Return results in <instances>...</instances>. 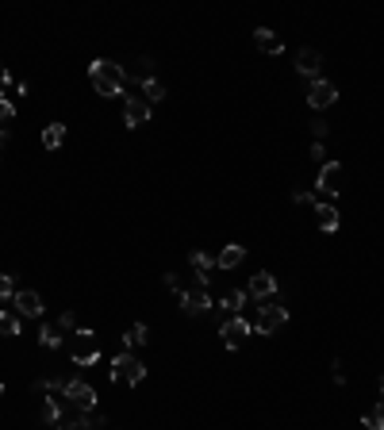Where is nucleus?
I'll return each mask as SVG.
<instances>
[{
  "label": "nucleus",
  "mask_w": 384,
  "mask_h": 430,
  "mask_svg": "<svg viewBox=\"0 0 384 430\" xmlns=\"http://www.w3.org/2000/svg\"><path fill=\"white\" fill-rule=\"evenodd\" d=\"M89 81L100 97H124V85H127V70L119 62H108V58H97L89 65Z\"/></svg>",
  "instance_id": "nucleus-1"
},
{
  "label": "nucleus",
  "mask_w": 384,
  "mask_h": 430,
  "mask_svg": "<svg viewBox=\"0 0 384 430\" xmlns=\"http://www.w3.org/2000/svg\"><path fill=\"white\" fill-rule=\"evenodd\" d=\"M143 377H146V365L138 358H131V350L111 358V380L116 385H143Z\"/></svg>",
  "instance_id": "nucleus-2"
},
{
  "label": "nucleus",
  "mask_w": 384,
  "mask_h": 430,
  "mask_svg": "<svg viewBox=\"0 0 384 430\" xmlns=\"http://www.w3.org/2000/svg\"><path fill=\"white\" fill-rule=\"evenodd\" d=\"M62 399H65V404H73L77 411H92L100 396H97V388H92V385H85V380H77V377H70V380H65Z\"/></svg>",
  "instance_id": "nucleus-3"
},
{
  "label": "nucleus",
  "mask_w": 384,
  "mask_h": 430,
  "mask_svg": "<svg viewBox=\"0 0 384 430\" xmlns=\"http://www.w3.org/2000/svg\"><path fill=\"white\" fill-rule=\"evenodd\" d=\"M288 323V308H280V303H265V308H258L254 315V323H250V330H258V334H273L280 330Z\"/></svg>",
  "instance_id": "nucleus-4"
},
{
  "label": "nucleus",
  "mask_w": 384,
  "mask_h": 430,
  "mask_svg": "<svg viewBox=\"0 0 384 430\" xmlns=\"http://www.w3.org/2000/svg\"><path fill=\"white\" fill-rule=\"evenodd\" d=\"M315 185H319L327 196H339L342 188H346V166H342V161H323V166H319V181H315Z\"/></svg>",
  "instance_id": "nucleus-5"
},
{
  "label": "nucleus",
  "mask_w": 384,
  "mask_h": 430,
  "mask_svg": "<svg viewBox=\"0 0 384 430\" xmlns=\"http://www.w3.org/2000/svg\"><path fill=\"white\" fill-rule=\"evenodd\" d=\"M246 334H250V319H242V315H231L227 323H219V338L227 350H238Z\"/></svg>",
  "instance_id": "nucleus-6"
},
{
  "label": "nucleus",
  "mask_w": 384,
  "mask_h": 430,
  "mask_svg": "<svg viewBox=\"0 0 384 430\" xmlns=\"http://www.w3.org/2000/svg\"><path fill=\"white\" fill-rule=\"evenodd\" d=\"M181 308L189 311V315H204V311H212V296H208V289H200V284H192V289H185L181 296Z\"/></svg>",
  "instance_id": "nucleus-7"
},
{
  "label": "nucleus",
  "mask_w": 384,
  "mask_h": 430,
  "mask_svg": "<svg viewBox=\"0 0 384 430\" xmlns=\"http://www.w3.org/2000/svg\"><path fill=\"white\" fill-rule=\"evenodd\" d=\"M339 100V85L334 81H312V89H307V104L312 108H331V104Z\"/></svg>",
  "instance_id": "nucleus-8"
},
{
  "label": "nucleus",
  "mask_w": 384,
  "mask_h": 430,
  "mask_svg": "<svg viewBox=\"0 0 384 430\" xmlns=\"http://www.w3.org/2000/svg\"><path fill=\"white\" fill-rule=\"evenodd\" d=\"M12 303H16V311H20L23 319H39L43 315V300H39V292H31V289H20L12 296Z\"/></svg>",
  "instance_id": "nucleus-9"
},
{
  "label": "nucleus",
  "mask_w": 384,
  "mask_h": 430,
  "mask_svg": "<svg viewBox=\"0 0 384 430\" xmlns=\"http://www.w3.org/2000/svg\"><path fill=\"white\" fill-rule=\"evenodd\" d=\"M146 119H150V104L143 97H127V104H124V123L127 127H143Z\"/></svg>",
  "instance_id": "nucleus-10"
},
{
  "label": "nucleus",
  "mask_w": 384,
  "mask_h": 430,
  "mask_svg": "<svg viewBox=\"0 0 384 430\" xmlns=\"http://www.w3.org/2000/svg\"><path fill=\"white\" fill-rule=\"evenodd\" d=\"M319 65H323V54H319V50H312V46H304V50L296 54V70L304 73V77L319 81Z\"/></svg>",
  "instance_id": "nucleus-11"
},
{
  "label": "nucleus",
  "mask_w": 384,
  "mask_h": 430,
  "mask_svg": "<svg viewBox=\"0 0 384 430\" xmlns=\"http://www.w3.org/2000/svg\"><path fill=\"white\" fill-rule=\"evenodd\" d=\"M73 361H77V365H97V361H100L97 334H89V338H77V346H73Z\"/></svg>",
  "instance_id": "nucleus-12"
},
{
  "label": "nucleus",
  "mask_w": 384,
  "mask_h": 430,
  "mask_svg": "<svg viewBox=\"0 0 384 430\" xmlns=\"http://www.w3.org/2000/svg\"><path fill=\"white\" fill-rule=\"evenodd\" d=\"M189 262H192V269H196V284L200 289H208V281H212V269H215V254H208V250H196V254H189Z\"/></svg>",
  "instance_id": "nucleus-13"
},
{
  "label": "nucleus",
  "mask_w": 384,
  "mask_h": 430,
  "mask_svg": "<svg viewBox=\"0 0 384 430\" xmlns=\"http://www.w3.org/2000/svg\"><path fill=\"white\" fill-rule=\"evenodd\" d=\"M242 262H246V246H238V242L223 246V250L215 254V265H219V269H238Z\"/></svg>",
  "instance_id": "nucleus-14"
},
{
  "label": "nucleus",
  "mask_w": 384,
  "mask_h": 430,
  "mask_svg": "<svg viewBox=\"0 0 384 430\" xmlns=\"http://www.w3.org/2000/svg\"><path fill=\"white\" fill-rule=\"evenodd\" d=\"M254 46L261 54H280L285 50V43H280L277 31H269V27H254Z\"/></svg>",
  "instance_id": "nucleus-15"
},
{
  "label": "nucleus",
  "mask_w": 384,
  "mask_h": 430,
  "mask_svg": "<svg viewBox=\"0 0 384 430\" xmlns=\"http://www.w3.org/2000/svg\"><path fill=\"white\" fill-rule=\"evenodd\" d=\"M246 292L265 300V296L277 292V276H273V273H254V276H250V289H246Z\"/></svg>",
  "instance_id": "nucleus-16"
},
{
  "label": "nucleus",
  "mask_w": 384,
  "mask_h": 430,
  "mask_svg": "<svg viewBox=\"0 0 384 430\" xmlns=\"http://www.w3.org/2000/svg\"><path fill=\"white\" fill-rule=\"evenodd\" d=\"M62 411H65V399H62V396H46L39 415H43L46 426H58V423H62Z\"/></svg>",
  "instance_id": "nucleus-17"
},
{
  "label": "nucleus",
  "mask_w": 384,
  "mask_h": 430,
  "mask_svg": "<svg viewBox=\"0 0 384 430\" xmlns=\"http://www.w3.org/2000/svg\"><path fill=\"white\" fill-rule=\"evenodd\" d=\"M315 223H319L323 231H339V208H331V204H315Z\"/></svg>",
  "instance_id": "nucleus-18"
},
{
  "label": "nucleus",
  "mask_w": 384,
  "mask_h": 430,
  "mask_svg": "<svg viewBox=\"0 0 384 430\" xmlns=\"http://www.w3.org/2000/svg\"><path fill=\"white\" fill-rule=\"evenodd\" d=\"M62 142H65V123H46V127H43V146L58 150Z\"/></svg>",
  "instance_id": "nucleus-19"
},
{
  "label": "nucleus",
  "mask_w": 384,
  "mask_h": 430,
  "mask_svg": "<svg viewBox=\"0 0 384 430\" xmlns=\"http://www.w3.org/2000/svg\"><path fill=\"white\" fill-rule=\"evenodd\" d=\"M138 89H143V100L146 104H158V100L165 97V85L158 81V77H143V81H138Z\"/></svg>",
  "instance_id": "nucleus-20"
},
{
  "label": "nucleus",
  "mask_w": 384,
  "mask_h": 430,
  "mask_svg": "<svg viewBox=\"0 0 384 430\" xmlns=\"http://www.w3.org/2000/svg\"><path fill=\"white\" fill-rule=\"evenodd\" d=\"M124 342H127V350L131 346H146V342H150V327H146V323H131L127 334H124Z\"/></svg>",
  "instance_id": "nucleus-21"
},
{
  "label": "nucleus",
  "mask_w": 384,
  "mask_h": 430,
  "mask_svg": "<svg viewBox=\"0 0 384 430\" xmlns=\"http://www.w3.org/2000/svg\"><path fill=\"white\" fill-rule=\"evenodd\" d=\"M39 342H43V350H58L62 346V330L58 327H50V323H43V327H39Z\"/></svg>",
  "instance_id": "nucleus-22"
},
{
  "label": "nucleus",
  "mask_w": 384,
  "mask_h": 430,
  "mask_svg": "<svg viewBox=\"0 0 384 430\" xmlns=\"http://www.w3.org/2000/svg\"><path fill=\"white\" fill-rule=\"evenodd\" d=\"M0 334H4V338H20V315L0 311Z\"/></svg>",
  "instance_id": "nucleus-23"
},
{
  "label": "nucleus",
  "mask_w": 384,
  "mask_h": 430,
  "mask_svg": "<svg viewBox=\"0 0 384 430\" xmlns=\"http://www.w3.org/2000/svg\"><path fill=\"white\" fill-rule=\"evenodd\" d=\"M361 423H365V430H384V399H380L377 407H369V411H365V415H361Z\"/></svg>",
  "instance_id": "nucleus-24"
},
{
  "label": "nucleus",
  "mask_w": 384,
  "mask_h": 430,
  "mask_svg": "<svg viewBox=\"0 0 384 430\" xmlns=\"http://www.w3.org/2000/svg\"><path fill=\"white\" fill-rule=\"evenodd\" d=\"M246 296H250V292H227V296L219 300V308H227L231 315H238L242 308H246Z\"/></svg>",
  "instance_id": "nucleus-25"
},
{
  "label": "nucleus",
  "mask_w": 384,
  "mask_h": 430,
  "mask_svg": "<svg viewBox=\"0 0 384 430\" xmlns=\"http://www.w3.org/2000/svg\"><path fill=\"white\" fill-rule=\"evenodd\" d=\"M77 327H81V323L73 319V311H62V315H58V330H65V334H77Z\"/></svg>",
  "instance_id": "nucleus-26"
},
{
  "label": "nucleus",
  "mask_w": 384,
  "mask_h": 430,
  "mask_svg": "<svg viewBox=\"0 0 384 430\" xmlns=\"http://www.w3.org/2000/svg\"><path fill=\"white\" fill-rule=\"evenodd\" d=\"M8 296H16V276L0 273V300H8Z\"/></svg>",
  "instance_id": "nucleus-27"
},
{
  "label": "nucleus",
  "mask_w": 384,
  "mask_h": 430,
  "mask_svg": "<svg viewBox=\"0 0 384 430\" xmlns=\"http://www.w3.org/2000/svg\"><path fill=\"white\" fill-rule=\"evenodd\" d=\"M12 116H16V104L8 100V97H4V100H0V127H4V123L12 119Z\"/></svg>",
  "instance_id": "nucleus-28"
},
{
  "label": "nucleus",
  "mask_w": 384,
  "mask_h": 430,
  "mask_svg": "<svg viewBox=\"0 0 384 430\" xmlns=\"http://www.w3.org/2000/svg\"><path fill=\"white\" fill-rule=\"evenodd\" d=\"M8 85H12V73H8V65L0 62V100L8 97Z\"/></svg>",
  "instance_id": "nucleus-29"
},
{
  "label": "nucleus",
  "mask_w": 384,
  "mask_h": 430,
  "mask_svg": "<svg viewBox=\"0 0 384 430\" xmlns=\"http://www.w3.org/2000/svg\"><path fill=\"white\" fill-rule=\"evenodd\" d=\"M331 369H334V385H346V365H342V358H334Z\"/></svg>",
  "instance_id": "nucleus-30"
},
{
  "label": "nucleus",
  "mask_w": 384,
  "mask_h": 430,
  "mask_svg": "<svg viewBox=\"0 0 384 430\" xmlns=\"http://www.w3.org/2000/svg\"><path fill=\"white\" fill-rule=\"evenodd\" d=\"M58 430H89V426L81 423V419H62V423H58Z\"/></svg>",
  "instance_id": "nucleus-31"
},
{
  "label": "nucleus",
  "mask_w": 384,
  "mask_h": 430,
  "mask_svg": "<svg viewBox=\"0 0 384 430\" xmlns=\"http://www.w3.org/2000/svg\"><path fill=\"white\" fill-rule=\"evenodd\" d=\"M327 127H331V123H323V119H315V123H312V135H315V142H323Z\"/></svg>",
  "instance_id": "nucleus-32"
},
{
  "label": "nucleus",
  "mask_w": 384,
  "mask_h": 430,
  "mask_svg": "<svg viewBox=\"0 0 384 430\" xmlns=\"http://www.w3.org/2000/svg\"><path fill=\"white\" fill-rule=\"evenodd\" d=\"M312 158L319 161V166H323V161H327V146H323V142H315V146H312Z\"/></svg>",
  "instance_id": "nucleus-33"
},
{
  "label": "nucleus",
  "mask_w": 384,
  "mask_h": 430,
  "mask_svg": "<svg viewBox=\"0 0 384 430\" xmlns=\"http://www.w3.org/2000/svg\"><path fill=\"white\" fill-rule=\"evenodd\" d=\"M292 200H296V204H319L312 193H292Z\"/></svg>",
  "instance_id": "nucleus-34"
},
{
  "label": "nucleus",
  "mask_w": 384,
  "mask_h": 430,
  "mask_svg": "<svg viewBox=\"0 0 384 430\" xmlns=\"http://www.w3.org/2000/svg\"><path fill=\"white\" fill-rule=\"evenodd\" d=\"M4 146H8V127H0V154H4Z\"/></svg>",
  "instance_id": "nucleus-35"
},
{
  "label": "nucleus",
  "mask_w": 384,
  "mask_h": 430,
  "mask_svg": "<svg viewBox=\"0 0 384 430\" xmlns=\"http://www.w3.org/2000/svg\"><path fill=\"white\" fill-rule=\"evenodd\" d=\"M380 396H384V377H380Z\"/></svg>",
  "instance_id": "nucleus-36"
},
{
  "label": "nucleus",
  "mask_w": 384,
  "mask_h": 430,
  "mask_svg": "<svg viewBox=\"0 0 384 430\" xmlns=\"http://www.w3.org/2000/svg\"><path fill=\"white\" fill-rule=\"evenodd\" d=\"M0 396H4V380H0Z\"/></svg>",
  "instance_id": "nucleus-37"
}]
</instances>
